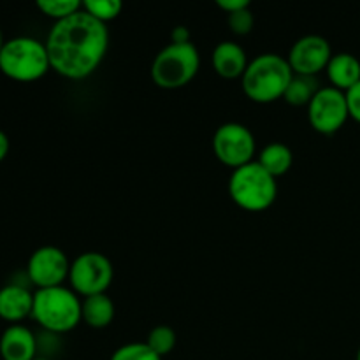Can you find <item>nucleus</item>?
I'll use <instances>...</instances> for the list:
<instances>
[{
	"mask_svg": "<svg viewBox=\"0 0 360 360\" xmlns=\"http://www.w3.org/2000/svg\"><path fill=\"white\" fill-rule=\"evenodd\" d=\"M171 42H176V44H185V42H190L188 28L176 27L174 30L171 32Z\"/></svg>",
	"mask_w": 360,
	"mask_h": 360,
	"instance_id": "obj_26",
	"label": "nucleus"
},
{
	"mask_svg": "<svg viewBox=\"0 0 360 360\" xmlns=\"http://www.w3.org/2000/svg\"><path fill=\"white\" fill-rule=\"evenodd\" d=\"M176 333L169 326H157L150 330L144 343L151 348L157 355L164 357L169 355L176 347Z\"/></svg>",
	"mask_w": 360,
	"mask_h": 360,
	"instance_id": "obj_20",
	"label": "nucleus"
},
{
	"mask_svg": "<svg viewBox=\"0 0 360 360\" xmlns=\"http://www.w3.org/2000/svg\"><path fill=\"white\" fill-rule=\"evenodd\" d=\"M32 319L44 330L65 334L83 322V301L67 287L41 288L34 292Z\"/></svg>",
	"mask_w": 360,
	"mask_h": 360,
	"instance_id": "obj_3",
	"label": "nucleus"
},
{
	"mask_svg": "<svg viewBox=\"0 0 360 360\" xmlns=\"http://www.w3.org/2000/svg\"><path fill=\"white\" fill-rule=\"evenodd\" d=\"M111 360H162L160 355L155 354L146 343H129L120 347Z\"/></svg>",
	"mask_w": 360,
	"mask_h": 360,
	"instance_id": "obj_22",
	"label": "nucleus"
},
{
	"mask_svg": "<svg viewBox=\"0 0 360 360\" xmlns=\"http://www.w3.org/2000/svg\"><path fill=\"white\" fill-rule=\"evenodd\" d=\"M35 6H37V9L44 16L51 18L56 23V21L65 20V18L72 16L77 11H81L83 2H79V0H39Z\"/></svg>",
	"mask_w": 360,
	"mask_h": 360,
	"instance_id": "obj_19",
	"label": "nucleus"
},
{
	"mask_svg": "<svg viewBox=\"0 0 360 360\" xmlns=\"http://www.w3.org/2000/svg\"><path fill=\"white\" fill-rule=\"evenodd\" d=\"M34 294L20 283H9L0 288V319L11 326L32 316Z\"/></svg>",
	"mask_w": 360,
	"mask_h": 360,
	"instance_id": "obj_12",
	"label": "nucleus"
},
{
	"mask_svg": "<svg viewBox=\"0 0 360 360\" xmlns=\"http://www.w3.org/2000/svg\"><path fill=\"white\" fill-rule=\"evenodd\" d=\"M115 320V302L108 294L83 299V322L91 329H105Z\"/></svg>",
	"mask_w": 360,
	"mask_h": 360,
	"instance_id": "obj_16",
	"label": "nucleus"
},
{
	"mask_svg": "<svg viewBox=\"0 0 360 360\" xmlns=\"http://www.w3.org/2000/svg\"><path fill=\"white\" fill-rule=\"evenodd\" d=\"M200 67L199 49L192 42L165 46L151 63V79L158 88L178 90L197 76Z\"/></svg>",
	"mask_w": 360,
	"mask_h": 360,
	"instance_id": "obj_6",
	"label": "nucleus"
},
{
	"mask_svg": "<svg viewBox=\"0 0 360 360\" xmlns=\"http://www.w3.org/2000/svg\"><path fill=\"white\" fill-rule=\"evenodd\" d=\"M231 199L246 211H266L278 197V183L257 160L232 171L229 179Z\"/></svg>",
	"mask_w": 360,
	"mask_h": 360,
	"instance_id": "obj_5",
	"label": "nucleus"
},
{
	"mask_svg": "<svg viewBox=\"0 0 360 360\" xmlns=\"http://www.w3.org/2000/svg\"><path fill=\"white\" fill-rule=\"evenodd\" d=\"M4 44H6V41H4V37H2V32H0V53H2Z\"/></svg>",
	"mask_w": 360,
	"mask_h": 360,
	"instance_id": "obj_28",
	"label": "nucleus"
},
{
	"mask_svg": "<svg viewBox=\"0 0 360 360\" xmlns=\"http://www.w3.org/2000/svg\"><path fill=\"white\" fill-rule=\"evenodd\" d=\"M292 77L294 70L285 56L262 53L248 63V69L243 74V91L250 101L271 104L278 98H283Z\"/></svg>",
	"mask_w": 360,
	"mask_h": 360,
	"instance_id": "obj_2",
	"label": "nucleus"
},
{
	"mask_svg": "<svg viewBox=\"0 0 360 360\" xmlns=\"http://www.w3.org/2000/svg\"><path fill=\"white\" fill-rule=\"evenodd\" d=\"M330 86L348 91L360 81V62L352 53H336L326 69Z\"/></svg>",
	"mask_w": 360,
	"mask_h": 360,
	"instance_id": "obj_15",
	"label": "nucleus"
},
{
	"mask_svg": "<svg viewBox=\"0 0 360 360\" xmlns=\"http://www.w3.org/2000/svg\"><path fill=\"white\" fill-rule=\"evenodd\" d=\"M260 165L274 178L287 174L294 164V153L290 148L283 143H271L264 148L257 158Z\"/></svg>",
	"mask_w": 360,
	"mask_h": 360,
	"instance_id": "obj_17",
	"label": "nucleus"
},
{
	"mask_svg": "<svg viewBox=\"0 0 360 360\" xmlns=\"http://www.w3.org/2000/svg\"><path fill=\"white\" fill-rule=\"evenodd\" d=\"M357 360H360V348H359V352H357Z\"/></svg>",
	"mask_w": 360,
	"mask_h": 360,
	"instance_id": "obj_29",
	"label": "nucleus"
},
{
	"mask_svg": "<svg viewBox=\"0 0 360 360\" xmlns=\"http://www.w3.org/2000/svg\"><path fill=\"white\" fill-rule=\"evenodd\" d=\"M9 148H11L9 137H7V134L4 132V130H0V162L6 160L7 153H9Z\"/></svg>",
	"mask_w": 360,
	"mask_h": 360,
	"instance_id": "obj_27",
	"label": "nucleus"
},
{
	"mask_svg": "<svg viewBox=\"0 0 360 360\" xmlns=\"http://www.w3.org/2000/svg\"><path fill=\"white\" fill-rule=\"evenodd\" d=\"M109 48V30L83 11L56 21L46 39L51 69L67 79H84L101 67Z\"/></svg>",
	"mask_w": 360,
	"mask_h": 360,
	"instance_id": "obj_1",
	"label": "nucleus"
},
{
	"mask_svg": "<svg viewBox=\"0 0 360 360\" xmlns=\"http://www.w3.org/2000/svg\"><path fill=\"white\" fill-rule=\"evenodd\" d=\"M319 90L320 88L316 86L315 77L297 76V74H294L287 91H285L283 98L287 104L301 108V105H309V102L313 101V97H315Z\"/></svg>",
	"mask_w": 360,
	"mask_h": 360,
	"instance_id": "obj_18",
	"label": "nucleus"
},
{
	"mask_svg": "<svg viewBox=\"0 0 360 360\" xmlns=\"http://www.w3.org/2000/svg\"><path fill=\"white\" fill-rule=\"evenodd\" d=\"M70 260L65 252L56 246H41L30 255L27 264V274L32 285L41 288L62 287L69 280Z\"/></svg>",
	"mask_w": 360,
	"mask_h": 360,
	"instance_id": "obj_10",
	"label": "nucleus"
},
{
	"mask_svg": "<svg viewBox=\"0 0 360 360\" xmlns=\"http://www.w3.org/2000/svg\"><path fill=\"white\" fill-rule=\"evenodd\" d=\"M211 62H213L214 72L220 77H224V79L243 77L250 63L243 46H239L234 41H224L217 44V48L213 49Z\"/></svg>",
	"mask_w": 360,
	"mask_h": 360,
	"instance_id": "obj_14",
	"label": "nucleus"
},
{
	"mask_svg": "<svg viewBox=\"0 0 360 360\" xmlns=\"http://www.w3.org/2000/svg\"><path fill=\"white\" fill-rule=\"evenodd\" d=\"M49 69L51 63H49L46 42L20 35L9 39L4 44L0 53V72L9 79L32 83L44 77Z\"/></svg>",
	"mask_w": 360,
	"mask_h": 360,
	"instance_id": "obj_4",
	"label": "nucleus"
},
{
	"mask_svg": "<svg viewBox=\"0 0 360 360\" xmlns=\"http://www.w3.org/2000/svg\"><path fill=\"white\" fill-rule=\"evenodd\" d=\"M122 9L123 4L120 0H83V11L104 25L116 20Z\"/></svg>",
	"mask_w": 360,
	"mask_h": 360,
	"instance_id": "obj_21",
	"label": "nucleus"
},
{
	"mask_svg": "<svg viewBox=\"0 0 360 360\" xmlns=\"http://www.w3.org/2000/svg\"><path fill=\"white\" fill-rule=\"evenodd\" d=\"M35 360H48V359H35Z\"/></svg>",
	"mask_w": 360,
	"mask_h": 360,
	"instance_id": "obj_30",
	"label": "nucleus"
},
{
	"mask_svg": "<svg viewBox=\"0 0 360 360\" xmlns=\"http://www.w3.org/2000/svg\"><path fill=\"white\" fill-rule=\"evenodd\" d=\"M213 151L218 160L227 167H243L253 162V155L257 151L255 136L243 123H224L213 136Z\"/></svg>",
	"mask_w": 360,
	"mask_h": 360,
	"instance_id": "obj_8",
	"label": "nucleus"
},
{
	"mask_svg": "<svg viewBox=\"0 0 360 360\" xmlns=\"http://www.w3.org/2000/svg\"><path fill=\"white\" fill-rule=\"evenodd\" d=\"M347 95V104H348V112H350V118H354L355 122L360 123V81L355 86H352L350 90L345 91Z\"/></svg>",
	"mask_w": 360,
	"mask_h": 360,
	"instance_id": "obj_24",
	"label": "nucleus"
},
{
	"mask_svg": "<svg viewBox=\"0 0 360 360\" xmlns=\"http://www.w3.org/2000/svg\"><path fill=\"white\" fill-rule=\"evenodd\" d=\"M350 118L345 91L334 86H322L308 105V120L320 134H336Z\"/></svg>",
	"mask_w": 360,
	"mask_h": 360,
	"instance_id": "obj_9",
	"label": "nucleus"
},
{
	"mask_svg": "<svg viewBox=\"0 0 360 360\" xmlns=\"http://www.w3.org/2000/svg\"><path fill=\"white\" fill-rule=\"evenodd\" d=\"M37 340L28 327L21 323L9 326L0 336L2 360H35Z\"/></svg>",
	"mask_w": 360,
	"mask_h": 360,
	"instance_id": "obj_13",
	"label": "nucleus"
},
{
	"mask_svg": "<svg viewBox=\"0 0 360 360\" xmlns=\"http://www.w3.org/2000/svg\"><path fill=\"white\" fill-rule=\"evenodd\" d=\"M330 58H333V49H330L329 41L315 34L297 39L287 56L294 74L311 77L326 70Z\"/></svg>",
	"mask_w": 360,
	"mask_h": 360,
	"instance_id": "obj_11",
	"label": "nucleus"
},
{
	"mask_svg": "<svg viewBox=\"0 0 360 360\" xmlns=\"http://www.w3.org/2000/svg\"><path fill=\"white\" fill-rule=\"evenodd\" d=\"M115 278L112 262L98 252H84L77 255L70 264L69 281L77 295L105 294Z\"/></svg>",
	"mask_w": 360,
	"mask_h": 360,
	"instance_id": "obj_7",
	"label": "nucleus"
},
{
	"mask_svg": "<svg viewBox=\"0 0 360 360\" xmlns=\"http://www.w3.org/2000/svg\"><path fill=\"white\" fill-rule=\"evenodd\" d=\"M227 21L229 27H231V30L234 32L236 35H248L250 32H252L253 23H255L253 13L250 11V7L227 14Z\"/></svg>",
	"mask_w": 360,
	"mask_h": 360,
	"instance_id": "obj_23",
	"label": "nucleus"
},
{
	"mask_svg": "<svg viewBox=\"0 0 360 360\" xmlns=\"http://www.w3.org/2000/svg\"><path fill=\"white\" fill-rule=\"evenodd\" d=\"M217 6L220 7L224 13L231 14V13H236V11H241V9H246V7H250V2L248 0H218Z\"/></svg>",
	"mask_w": 360,
	"mask_h": 360,
	"instance_id": "obj_25",
	"label": "nucleus"
}]
</instances>
